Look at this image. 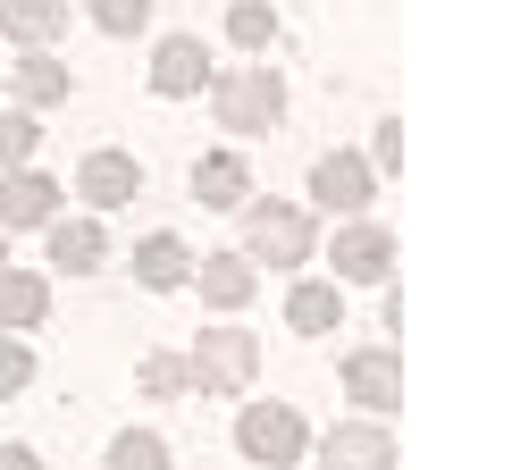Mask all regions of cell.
Returning <instances> with one entry per match:
<instances>
[{
  "instance_id": "obj_1",
  "label": "cell",
  "mask_w": 512,
  "mask_h": 470,
  "mask_svg": "<svg viewBox=\"0 0 512 470\" xmlns=\"http://www.w3.org/2000/svg\"><path fill=\"white\" fill-rule=\"evenodd\" d=\"M210 101H219L227 135H269V126L286 118V84H277V68H227V76H210Z\"/></svg>"
},
{
  "instance_id": "obj_2",
  "label": "cell",
  "mask_w": 512,
  "mask_h": 470,
  "mask_svg": "<svg viewBox=\"0 0 512 470\" xmlns=\"http://www.w3.org/2000/svg\"><path fill=\"white\" fill-rule=\"evenodd\" d=\"M252 370H261V336H244V328H202L194 361H185V378H194L202 395H244Z\"/></svg>"
},
{
  "instance_id": "obj_3",
  "label": "cell",
  "mask_w": 512,
  "mask_h": 470,
  "mask_svg": "<svg viewBox=\"0 0 512 470\" xmlns=\"http://www.w3.org/2000/svg\"><path fill=\"white\" fill-rule=\"evenodd\" d=\"M303 445H311V429H303L294 403H244V420H236V454H244V462L294 470V462H303Z\"/></svg>"
},
{
  "instance_id": "obj_4",
  "label": "cell",
  "mask_w": 512,
  "mask_h": 470,
  "mask_svg": "<svg viewBox=\"0 0 512 470\" xmlns=\"http://www.w3.org/2000/svg\"><path fill=\"white\" fill-rule=\"evenodd\" d=\"M244 261L303 269V261H311V219H303L294 202H252V219H244Z\"/></svg>"
},
{
  "instance_id": "obj_5",
  "label": "cell",
  "mask_w": 512,
  "mask_h": 470,
  "mask_svg": "<svg viewBox=\"0 0 512 470\" xmlns=\"http://www.w3.org/2000/svg\"><path fill=\"white\" fill-rule=\"evenodd\" d=\"M370 185H378V168L361 160V152H319L311 160V202L328 210V219H361Z\"/></svg>"
},
{
  "instance_id": "obj_6",
  "label": "cell",
  "mask_w": 512,
  "mask_h": 470,
  "mask_svg": "<svg viewBox=\"0 0 512 470\" xmlns=\"http://www.w3.org/2000/svg\"><path fill=\"white\" fill-rule=\"evenodd\" d=\"M328 261H336V277H353V286H387L395 235L378 227V219H345V227H336V244H328Z\"/></svg>"
},
{
  "instance_id": "obj_7",
  "label": "cell",
  "mask_w": 512,
  "mask_h": 470,
  "mask_svg": "<svg viewBox=\"0 0 512 470\" xmlns=\"http://www.w3.org/2000/svg\"><path fill=\"white\" fill-rule=\"evenodd\" d=\"M319 470H395V437L387 420H345L319 437Z\"/></svg>"
},
{
  "instance_id": "obj_8",
  "label": "cell",
  "mask_w": 512,
  "mask_h": 470,
  "mask_svg": "<svg viewBox=\"0 0 512 470\" xmlns=\"http://www.w3.org/2000/svg\"><path fill=\"white\" fill-rule=\"evenodd\" d=\"M345 387H353V403H370V420H387L403 403V361L387 345H361V353H345Z\"/></svg>"
},
{
  "instance_id": "obj_9",
  "label": "cell",
  "mask_w": 512,
  "mask_h": 470,
  "mask_svg": "<svg viewBox=\"0 0 512 470\" xmlns=\"http://www.w3.org/2000/svg\"><path fill=\"white\" fill-rule=\"evenodd\" d=\"M51 210H59V185L42 177V168H9V177H0V235L51 227Z\"/></svg>"
},
{
  "instance_id": "obj_10",
  "label": "cell",
  "mask_w": 512,
  "mask_h": 470,
  "mask_svg": "<svg viewBox=\"0 0 512 470\" xmlns=\"http://www.w3.org/2000/svg\"><path fill=\"white\" fill-rule=\"evenodd\" d=\"M76 194L93 202V210L135 202V194H143V160H135V152H93V160L76 168Z\"/></svg>"
},
{
  "instance_id": "obj_11",
  "label": "cell",
  "mask_w": 512,
  "mask_h": 470,
  "mask_svg": "<svg viewBox=\"0 0 512 470\" xmlns=\"http://www.w3.org/2000/svg\"><path fill=\"white\" fill-rule=\"evenodd\" d=\"M202 84H210V51L194 34H168L152 51V93L160 101H185V93H202Z\"/></svg>"
},
{
  "instance_id": "obj_12",
  "label": "cell",
  "mask_w": 512,
  "mask_h": 470,
  "mask_svg": "<svg viewBox=\"0 0 512 470\" xmlns=\"http://www.w3.org/2000/svg\"><path fill=\"white\" fill-rule=\"evenodd\" d=\"M194 202H202V210H244V202H252V168H244L236 152L194 160Z\"/></svg>"
},
{
  "instance_id": "obj_13",
  "label": "cell",
  "mask_w": 512,
  "mask_h": 470,
  "mask_svg": "<svg viewBox=\"0 0 512 470\" xmlns=\"http://www.w3.org/2000/svg\"><path fill=\"white\" fill-rule=\"evenodd\" d=\"M194 277H202V303H219V311H244L261 294V277H252L244 252H210V261H194Z\"/></svg>"
},
{
  "instance_id": "obj_14",
  "label": "cell",
  "mask_w": 512,
  "mask_h": 470,
  "mask_svg": "<svg viewBox=\"0 0 512 470\" xmlns=\"http://www.w3.org/2000/svg\"><path fill=\"white\" fill-rule=\"evenodd\" d=\"M42 311H51V277H34V269H0V336L42 328Z\"/></svg>"
},
{
  "instance_id": "obj_15",
  "label": "cell",
  "mask_w": 512,
  "mask_h": 470,
  "mask_svg": "<svg viewBox=\"0 0 512 470\" xmlns=\"http://www.w3.org/2000/svg\"><path fill=\"white\" fill-rule=\"evenodd\" d=\"M42 235H51V269H68V277L101 269V252H110V235H101V219H51Z\"/></svg>"
},
{
  "instance_id": "obj_16",
  "label": "cell",
  "mask_w": 512,
  "mask_h": 470,
  "mask_svg": "<svg viewBox=\"0 0 512 470\" xmlns=\"http://www.w3.org/2000/svg\"><path fill=\"white\" fill-rule=\"evenodd\" d=\"M135 277H143L152 294H177L185 277H194V252H185L177 235H143V244H135Z\"/></svg>"
},
{
  "instance_id": "obj_17",
  "label": "cell",
  "mask_w": 512,
  "mask_h": 470,
  "mask_svg": "<svg viewBox=\"0 0 512 470\" xmlns=\"http://www.w3.org/2000/svg\"><path fill=\"white\" fill-rule=\"evenodd\" d=\"M59 26H68V0H0V34L26 42V51H42Z\"/></svg>"
},
{
  "instance_id": "obj_18",
  "label": "cell",
  "mask_w": 512,
  "mask_h": 470,
  "mask_svg": "<svg viewBox=\"0 0 512 470\" xmlns=\"http://www.w3.org/2000/svg\"><path fill=\"white\" fill-rule=\"evenodd\" d=\"M9 84H17V101H26V110H51V101H68V68H59V59H42V51H26V59H17V68H9Z\"/></svg>"
},
{
  "instance_id": "obj_19",
  "label": "cell",
  "mask_w": 512,
  "mask_h": 470,
  "mask_svg": "<svg viewBox=\"0 0 512 470\" xmlns=\"http://www.w3.org/2000/svg\"><path fill=\"white\" fill-rule=\"evenodd\" d=\"M286 319H294L303 336H328L336 319H345V294H336V286H294V294H286Z\"/></svg>"
},
{
  "instance_id": "obj_20",
  "label": "cell",
  "mask_w": 512,
  "mask_h": 470,
  "mask_svg": "<svg viewBox=\"0 0 512 470\" xmlns=\"http://www.w3.org/2000/svg\"><path fill=\"white\" fill-rule=\"evenodd\" d=\"M42 152V126H34V110H0V177L9 168H26Z\"/></svg>"
},
{
  "instance_id": "obj_21",
  "label": "cell",
  "mask_w": 512,
  "mask_h": 470,
  "mask_svg": "<svg viewBox=\"0 0 512 470\" xmlns=\"http://www.w3.org/2000/svg\"><path fill=\"white\" fill-rule=\"evenodd\" d=\"M110 470H168V437H152V429H118V437H110Z\"/></svg>"
},
{
  "instance_id": "obj_22",
  "label": "cell",
  "mask_w": 512,
  "mask_h": 470,
  "mask_svg": "<svg viewBox=\"0 0 512 470\" xmlns=\"http://www.w3.org/2000/svg\"><path fill=\"white\" fill-rule=\"evenodd\" d=\"M227 42L269 51V42H277V9H269V0H236V9H227Z\"/></svg>"
},
{
  "instance_id": "obj_23",
  "label": "cell",
  "mask_w": 512,
  "mask_h": 470,
  "mask_svg": "<svg viewBox=\"0 0 512 470\" xmlns=\"http://www.w3.org/2000/svg\"><path fill=\"white\" fill-rule=\"evenodd\" d=\"M152 9H160V0H93V26L101 34H143V26H152Z\"/></svg>"
},
{
  "instance_id": "obj_24",
  "label": "cell",
  "mask_w": 512,
  "mask_h": 470,
  "mask_svg": "<svg viewBox=\"0 0 512 470\" xmlns=\"http://www.w3.org/2000/svg\"><path fill=\"white\" fill-rule=\"evenodd\" d=\"M26 378H34V353L17 345V336H0V395H17Z\"/></svg>"
},
{
  "instance_id": "obj_25",
  "label": "cell",
  "mask_w": 512,
  "mask_h": 470,
  "mask_svg": "<svg viewBox=\"0 0 512 470\" xmlns=\"http://www.w3.org/2000/svg\"><path fill=\"white\" fill-rule=\"evenodd\" d=\"M177 387H185V361H168V353L143 361V395H177Z\"/></svg>"
},
{
  "instance_id": "obj_26",
  "label": "cell",
  "mask_w": 512,
  "mask_h": 470,
  "mask_svg": "<svg viewBox=\"0 0 512 470\" xmlns=\"http://www.w3.org/2000/svg\"><path fill=\"white\" fill-rule=\"evenodd\" d=\"M378 168H403V126H395V118L378 126Z\"/></svg>"
},
{
  "instance_id": "obj_27",
  "label": "cell",
  "mask_w": 512,
  "mask_h": 470,
  "mask_svg": "<svg viewBox=\"0 0 512 470\" xmlns=\"http://www.w3.org/2000/svg\"><path fill=\"white\" fill-rule=\"evenodd\" d=\"M0 470H42V454L34 445H0Z\"/></svg>"
},
{
  "instance_id": "obj_28",
  "label": "cell",
  "mask_w": 512,
  "mask_h": 470,
  "mask_svg": "<svg viewBox=\"0 0 512 470\" xmlns=\"http://www.w3.org/2000/svg\"><path fill=\"white\" fill-rule=\"evenodd\" d=\"M0 269H9V235H0Z\"/></svg>"
}]
</instances>
